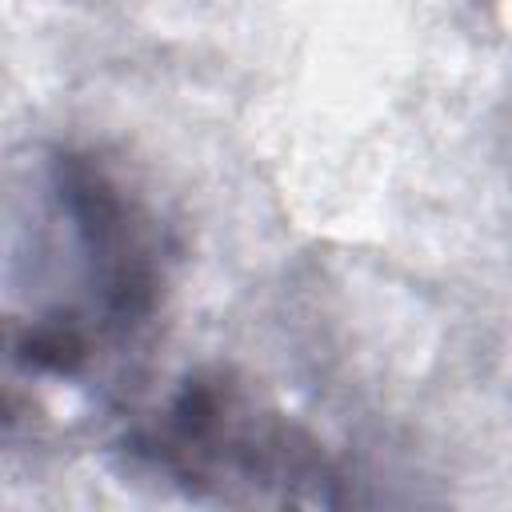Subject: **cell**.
<instances>
[{
    "instance_id": "cell-1",
    "label": "cell",
    "mask_w": 512,
    "mask_h": 512,
    "mask_svg": "<svg viewBox=\"0 0 512 512\" xmlns=\"http://www.w3.org/2000/svg\"><path fill=\"white\" fill-rule=\"evenodd\" d=\"M144 452L188 492L252 504H328L336 484L320 448L224 376L188 380L144 436Z\"/></svg>"
}]
</instances>
